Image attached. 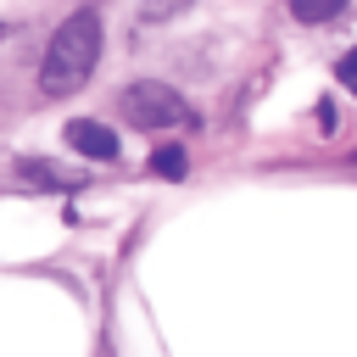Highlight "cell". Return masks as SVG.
Masks as SVG:
<instances>
[{
  "label": "cell",
  "instance_id": "52a82bcc",
  "mask_svg": "<svg viewBox=\"0 0 357 357\" xmlns=\"http://www.w3.org/2000/svg\"><path fill=\"white\" fill-rule=\"evenodd\" d=\"M190 0H145V22H162V17H173V11H184Z\"/></svg>",
  "mask_w": 357,
  "mask_h": 357
},
{
  "label": "cell",
  "instance_id": "6da1fadb",
  "mask_svg": "<svg viewBox=\"0 0 357 357\" xmlns=\"http://www.w3.org/2000/svg\"><path fill=\"white\" fill-rule=\"evenodd\" d=\"M100 11L95 6H78L45 45V61H39V95H73L78 84H89L95 61H100Z\"/></svg>",
  "mask_w": 357,
  "mask_h": 357
},
{
  "label": "cell",
  "instance_id": "8992f818",
  "mask_svg": "<svg viewBox=\"0 0 357 357\" xmlns=\"http://www.w3.org/2000/svg\"><path fill=\"white\" fill-rule=\"evenodd\" d=\"M340 6L346 0H290L296 22H329V17H340Z\"/></svg>",
  "mask_w": 357,
  "mask_h": 357
},
{
  "label": "cell",
  "instance_id": "9c48e42d",
  "mask_svg": "<svg viewBox=\"0 0 357 357\" xmlns=\"http://www.w3.org/2000/svg\"><path fill=\"white\" fill-rule=\"evenodd\" d=\"M0 39H11V22H0Z\"/></svg>",
  "mask_w": 357,
  "mask_h": 357
},
{
  "label": "cell",
  "instance_id": "7a4b0ae2",
  "mask_svg": "<svg viewBox=\"0 0 357 357\" xmlns=\"http://www.w3.org/2000/svg\"><path fill=\"white\" fill-rule=\"evenodd\" d=\"M117 112H123V123H134V128H184V123H190V100H184L173 84H156V78H134V84L117 95Z\"/></svg>",
  "mask_w": 357,
  "mask_h": 357
},
{
  "label": "cell",
  "instance_id": "5b68a950",
  "mask_svg": "<svg viewBox=\"0 0 357 357\" xmlns=\"http://www.w3.org/2000/svg\"><path fill=\"white\" fill-rule=\"evenodd\" d=\"M22 178H39V184H50V190H78V178L61 173L56 162H22Z\"/></svg>",
  "mask_w": 357,
  "mask_h": 357
},
{
  "label": "cell",
  "instance_id": "3957f363",
  "mask_svg": "<svg viewBox=\"0 0 357 357\" xmlns=\"http://www.w3.org/2000/svg\"><path fill=\"white\" fill-rule=\"evenodd\" d=\"M67 145L89 162H117V134L106 123H89V117H73L67 123Z\"/></svg>",
  "mask_w": 357,
  "mask_h": 357
},
{
  "label": "cell",
  "instance_id": "277c9868",
  "mask_svg": "<svg viewBox=\"0 0 357 357\" xmlns=\"http://www.w3.org/2000/svg\"><path fill=\"white\" fill-rule=\"evenodd\" d=\"M151 173H156V178H184V173H190L184 145H156V151H151Z\"/></svg>",
  "mask_w": 357,
  "mask_h": 357
},
{
  "label": "cell",
  "instance_id": "ba28073f",
  "mask_svg": "<svg viewBox=\"0 0 357 357\" xmlns=\"http://www.w3.org/2000/svg\"><path fill=\"white\" fill-rule=\"evenodd\" d=\"M340 78H346V84H357V50H351V56L340 61Z\"/></svg>",
  "mask_w": 357,
  "mask_h": 357
}]
</instances>
